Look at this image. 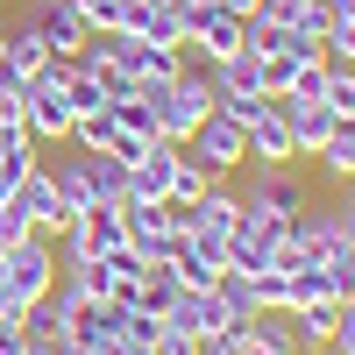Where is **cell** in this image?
<instances>
[{"instance_id":"obj_1","label":"cell","mask_w":355,"mask_h":355,"mask_svg":"<svg viewBox=\"0 0 355 355\" xmlns=\"http://www.w3.org/2000/svg\"><path fill=\"white\" fill-rule=\"evenodd\" d=\"M50 178H57V192H64L71 214H85V206H121L128 199V164L107 157V150H78L64 164H50Z\"/></svg>"},{"instance_id":"obj_2","label":"cell","mask_w":355,"mask_h":355,"mask_svg":"<svg viewBox=\"0 0 355 355\" xmlns=\"http://www.w3.org/2000/svg\"><path fill=\"white\" fill-rule=\"evenodd\" d=\"M150 93V107H157V135L164 142H185L206 114H214V71L206 64H185L171 85H142Z\"/></svg>"},{"instance_id":"obj_3","label":"cell","mask_w":355,"mask_h":355,"mask_svg":"<svg viewBox=\"0 0 355 355\" xmlns=\"http://www.w3.org/2000/svg\"><path fill=\"white\" fill-rule=\"evenodd\" d=\"M71 64H78V57H50V64L21 85L28 135H36V142H71V121H78V107H71Z\"/></svg>"},{"instance_id":"obj_4","label":"cell","mask_w":355,"mask_h":355,"mask_svg":"<svg viewBox=\"0 0 355 355\" xmlns=\"http://www.w3.org/2000/svg\"><path fill=\"white\" fill-rule=\"evenodd\" d=\"M57 277H64V263H57V242L50 234H21L15 249H0V284L15 291V299H50Z\"/></svg>"},{"instance_id":"obj_5","label":"cell","mask_w":355,"mask_h":355,"mask_svg":"<svg viewBox=\"0 0 355 355\" xmlns=\"http://www.w3.org/2000/svg\"><path fill=\"white\" fill-rule=\"evenodd\" d=\"M178 150H185V157H199L214 178H234V171H249V135H242V121H227L220 107L206 114V121H199L185 142H178Z\"/></svg>"},{"instance_id":"obj_6","label":"cell","mask_w":355,"mask_h":355,"mask_svg":"<svg viewBox=\"0 0 355 355\" xmlns=\"http://www.w3.org/2000/svg\"><path fill=\"white\" fill-rule=\"evenodd\" d=\"M242 206H256V214H270L277 227H291V220L313 206V192L299 185V171H291V164H256V178L242 185Z\"/></svg>"},{"instance_id":"obj_7","label":"cell","mask_w":355,"mask_h":355,"mask_svg":"<svg viewBox=\"0 0 355 355\" xmlns=\"http://www.w3.org/2000/svg\"><path fill=\"white\" fill-rule=\"evenodd\" d=\"M242 50H249V15H234V8H199L192 15L185 57H199V64L214 71V64H227V57H242Z\"/></svg>"},{"instance_id":"obj_8","label":"cell","mask_w":355,"mask_h":355,"mask_svg":"<svg viewBox=\"0 0 355 355\" xmlns=\"http://www.w3.org/2000/svg\"><path fill=\"white\" fill-rule=\"evenodd\" d=\"M121 220H128V249H142V263H171V249H178V206L171 199H128Z\"/></svg>"},{"instance_id":"obj_9","label":"cell","mask_w":355,"mask_h":355,"mask_svg":"<svg viewBox=\"0 0 355 355\" xmlns=\"http://www.w3.org/2000/svg\"><path fill=\"white\" fill-rule=\"evenodd\" d=\"M284 234H291V227H277L270 214H256V206H242V220L227 227V270H249V277H263Z\"/></svg>"},{"instance_id":"obj_10","label":"cell","mask_w":355,"mask_h":355,"mask_svg":"<svg viewBox=\"0 0 355 355\" xmlns=\"http://www.w3.org/2000/svg\"><path fill=\"white\" fill-rule=\"evenodd\" d=\"M171 270H178V284L185 291H214L220 284V270H227V234H178V249H171Z\"/></svg>"},{"instance_id":"obj_11","label":"cell","mask_w":355,"mask_h":355,"mask_svg":"<svg viewBox=\"0 0 355 355\" xmlns=\"http://www.w3.org/2000/svg\"><path fill=\"white\" fill-rule=\"evenodd\" d=\"M15 214H21L28 227H36V234H50V242H57V227L71 220V206H64V192H57L50 164H36V171H28L21 185H15Z\"/></svg>"},{"instance_id":"obj_12","label":"cell","mask_w":355,"mask_h":355,"mask_svg":"<svg viewBox=\"0 0 355 355\" xmlns=\"http://www.w3.org/2000/svg\"><path fill=\"white\" fill-rule=\"evenodd\" d=\"M28 21H36V36L50 43V57H78L85 36H93L78 0H28Z\"/></svg>"},{"instance_id":"obj_13","label":"cell","mask_w":355,"mask_h":355,"mask_svg":"<svg viewBox=\"0 0 355 355\" xmlns=\"http://www.w3.org/2000/svg\"><path fill=\"white\" fill-rule=\"evenodd\" d=\"M164 327H171V334H185V341H199V348H206V341H220V334L234 327V313L220 306V291H185V299H178V306L164 313Z\"/></svg>"},{"instance_id":"obj_14","label":"cell","mask_w":355,"mask_h":355,"mask_svg":"<svg viewBox=\"0 0 355 355\" xmlns=\"http://www.w3.org/2000/svg\"><path fill=\"white\" fill-rule=\"evenodd\" d=\"M234 220H242V185L234 178H214V192H206L199 206H178V234H227Z\"/></svg>"},{"instance_id":"obj_15","label":"cell","mask_w":355,"mask_h":355,"mask_svg":"<svg viewBox=\"0 0 355 355\" xmlns=\"http://www.w3.org/2000/svg\"><path fill=\"white\" fill-rule=\"evenodd\" d=\"M128 36L157 43V50H185L192 43V8H185V0H142V15H135Z\"/></svg>"},{"instance_id":"obj_16","label":"cell","mask_w":355,"mask_h":355,"mask_svg":"<svg viewBox=\"0 0 355 355\" xmlns=\"http://www.w3.org/2000/svg\"><path fill=\"white\" fill-rule=\"evenodd\" d=\"M171 171H178V142H164V135L142 142V157L128 164V199H171Z\"/></svg>"},{"instance_id":"obj_17","label":"cell","mask_w":355,"mask_h":355,"mask_svg":"<svg viewBox=\"0 0 355 355\" xmlns=\"http://www.w3.org/2000/svg\"><path fill=\"white\" fill-rule=\"evenodd\" d=\"M242 135H249V164H299V135H291V121L277 114V100L263 107Z\"/></svg>"},{"instance_id":"obj_18","label":"cell","mask_w":355,"mask_h":355,"mask_svg":"<svg viewBox=\"0 0 355 355\" xmlns=\"http://www.w3.org/2000/svg\"><path fill=\"white\" fill-rule=\"evenodd\" d=\"M43 64H50V43L36 36V21H28V15H21V21L8 28V50H0V71H8L15 85H28V78H36Z\"/></svg>"},{"instance_id":"obj_19","label":"cell","mask_w":355,"mask_h":355,"mask_svg":"<svg viewBox=\"0 0 355 355\" xmlns=\"http://www.w3.org/2000/svg\"><path fill=\"white\" fill-rule=\"evenodd\" d=\"M277 114H284V121H291V135H299V157H313L320 150V142H327L334 135V114H327V100H277Z\"/></svg>"},{"instance_id":"obj_20","label":"cell","mask_w":355,"mask_h":355,"mask_svg":"<svg viewBox=\"0 0 355 355\" xmlns=\"http://www.w3.org/2000/svg\"><path fill=\"white\" fill-rule=\"evenodd\" d=\"M256 15L299 36H327V0H256Z\"/></svg>"},{"instance_id":"obj_21","label":"cell","mask_w":355,"mask_h":355,"mask_svg":"<svg viewBox=\"0 0 355 355\" xmlns=\"http://www.w3.org/2000/svg\"><path fill=\"white\" fill-rule=\"evenodd\" d=\"M178 299H185V284H178V270H171V263H150V270L135 277V306L150 313V320H164Z\"/></svg>"},{"instance_id":"obj_22","label":"cell","mask_w":355,"mask_h":355,"mask_svg":"<svg viewBox=\"0 0 355 355\" xmlns=\"http://www.w3.org/2000/svg\"><path fill=\"white\" fill-rule=\"evenodd\" d=\"M334 320H341V299H313V306H291L299 348H327V341H334Z\"/></svg>"},{"instance_id":"obj_23","label":"cell","mask_w":355,"mask_h":355,"mask_svg":"<svg viewBox=\"0 0 355 355\" xmlns=\"http://www.w3.org/2000/svg\"><path fill=\"white\" fill-rule=\"evenodd\" d=\"M313 164L327 171V178H341V185H348V178H355V121H334V135L313 150Z\"/></svg>"},{"instance_id":"obj_24","label":"cell","mask_w":355,"mask_h":355,"mask_svg":"<svg viewBox=\"0 0 355 355\" xmlns=\"http://www.w3.org/2000/svg\"><path fill=\"white\" fill-rule=\"evenodd\" d=\"M242 334H249L256 348H270V355H299V327H291V313H256Z\"/></svg>"},{"instance_id":"obj_25","label":"cell","mask_w":355,"mask_h":355,"mask_svg":"<svg viewBox=\"0 0 355 355\" xmlns=\"http://www.w3.org/2000/svg\"><path fill=\"white\" fill-rule=\"evenodd\" d=\"M114 142H121V121H114V107L78 114V121H71V150H107V157H114Z\"/></svg>"},{"instance_id":"obj_26","label":"cell","mask_w":355,"mask_h":355,"mask_svg":"<svg viewBox=\"0 0 355 355\" xmlns=\"http://www.w3.org/2000/svg\"><path fill=\"white\" fill-rule=\"evenodd\" d=\"M206 192H214V171H206L199 157L178 150V171H171V206H199Z\"/></svg>"},{"instance_id":"obj_27","label":"cell","mask_w":355,"mask_h":355,"mask_svg":"<svg viewBox=\"0 0 355 355\" xmlns=\"http://www.w3.org/2000/svg\"><path fill=\"white\" fill-rule=\"evenodd\" d=\"M214 291H220V306L234 313V327H249V320H256V277H249V270H220Z\"/></svg>"},{"instance_id":"obj_28","label":"cell","mask_w":355,"mask_h":355,"mask_svg":"<svg viewBox=\"0 0 355 355\" xmlns=\"http://www.w3.org/2000/svg\"><path fill=\"white\" fill-rule=\"evenodd\" d=\"M334 121H355V64H327V85H320Z\"/></svg>"},{"instance_id":"obj_29","label":"cell","mask_w":355,"mask_h":355,"mask_svg":"<svg viewBox=\"0 0 355 355\" xmlns=\"http://www.w3.org/2000/svg\"><path fill=\"white\" fill-rule=\"evenodd\" d=\"M284 291H291V306L334 299V270H327V263H306V270H291V277H284Z\"/></svg>"},{"instance_id":"obj_30","label":"cell","mask_w":355,"mask_h":355,"mask_svg":"<svg viewBox=\"0 0 355 355\" xmlns=\"http://www.w3.org/2000/svg\"><path fill=\"white\" fill-rule=\"evenodd\" d=\"M114 121H121V135H142V142H157V107H150V93H128V100H114Z\"/></svg>"},{"instance_id":"obj_31","label":"cell","mask_w":355,"mask_h":355,"mask_svg":"<svg viewBox=\"0 0 355 355\" xmlns=\"http://www.w3.org/2000/svg\"><path fill=\"white\" fill-rule=\"evenodd\" d=\"M21 334L28 341H64V313H57V299H28L21 306Z\"/></svg>"},{"instance_id":"obj_32","label":"cell","mask_w":355,"mask_h":355,"mask_svg":"<svg viewBox=\"0 0 355 355\" xmlns=\"http://www.w3.org/2000/svg\"><path fill=\"white\" fill-rule=\"evenodd\" d=\"M320 57H327V64H355V21H327V36H320Z\"/></svg>"},{"instance_id":"obj_33","label":"cell","mask_w":355,"mask_h":355,"mask_svg":"<svg viewBox=\"0 0 355 355\" xmlns=\"http://www.w3.org/2000/svg\"><path fill=\"white\" fill-rule=\"evenodd\" d=\"M0 128H28V100H21V85L0 71Z\"/></svg>"},{"instance_id":"obj_34","label":"cell","mask_w":355,"mask_h":355,"mask_svg":"<svg viewBox=\"0 0 355 355\" xmlns=\"http://www.w3.org/2000/svg\"><path fill=\"white\" fill-rule=\"evenodd\" d=\"M199 355H270V348H256V341H249V334H242V327H227V334H220V341H206V348H199Z\"/></svg>"},{"instance_id":"obj_35","label":"cell","mask_w":355,"mask_h":355,"mask_svg":"<svg viewBox=\"0 0 355 355\" xmlns=\"http://www.w3.org/2000/svg\"><path fill=\"white\" fill-rule=\"evenodd\" d=\"M334 355H355V306H341V320H334V341H327Z\"/></svg>"},{"instance_id":"obj_36","label":"cell","mask_w":355,"mask_h":355,"mask_svg":"<svg viewBox=\"0 0 355 355\" xmlns=\"http://www.w3.org/2000/svg\"><path fill=\"white\" fill-rule=\"evenodd\" d=\"M21 234H36V227H28V220L15 214V206H8V214H0V249H15V242H21Z\"/></svg>"},{"instance_id":"obj_37","label":"cell","mask_w":355,"mask_h":355,"mask_svg":"<svg viewBox=\"0 0 355 355\" xmlns=\"http://www.w3.org/2000/svg\"><path fill=\"white\" fill-rule=\"evenodd\" d=\"M85 355H157V348H142V341H128V334H114V341H100V348H85Z\"/></svg>"},{"instance_id":"obj_38","label":"cell","mask_w":355,"mask_h":355,"mask_svg":"<svg viewBox=\"0 0 355 355\" xmlns=\"http://www.w3.org/2000/svg\"><path fill=\"white\" fill-rule=\"evenodd\" d=\"M0 355H28V334H21V320H8V327H0Z\"/></svg>"},{"instance_id":"obj_39","label":"cell","mask_w":355,"mask_h":355,"mask_svg":"<svg viewBox=\"0 0 355 355\" xmlns=\"http://www.w3.org/2000/svg\"><path fill=\"white\" fill-rule=\"evenodd\" d=\"M157 355H199V341H185V334H171V327H164V341H157Z\"/></svg>"},{"instance_id":"obj_40","label":"cell","mask_w":355,"mask_h":355,"mask_svg":"<svg viewBox=\"0 0 355 355\" xmlns=\"http://www.w3.org/2000/svg\"><path fill=\"white\" fill-rule=\"evenodd\" d=\"M8 320H21V299H15L8 284H0V327H8Z\"/></svg>"},{"instance_id":"obj_41","label":"cell","mask_w":355,"mask_h":355,"mask_svg":"<svg viewBox=\"0 0 355 355\" xmlns=\"http://www.w3.org/2000/svg\"><path fill=\"white\" fill-rule=\"evenodd\" d=\"M28 355H78L71 341H28Z\"/></svg>"},{"instance_id":"obj_42","label":"cell","mask_w":355,"mask_h":355,"mask_svg":"<svg viewBox=\"0 0 355 355\" xmlns=\"http://www.w3.org/2000/svg\"><path fill=\"white\" fill-rule=\"evenodd\" d=\"M327 21H355V0H327Z\"/></svg>"},{"instance_id":"obj_43","label":"cell","mask_w":355,"mask_h":355,"mask_svg":"<svg viewBox=\"0 0 355 355\" xmlns=\"http://www.w3.org/2000/svg\"><path fill=\"white\" fill-rule=\"evenodd\" d=\"M214 8H234V15H256V0H214Z\"/></svg>"},{"instance_id":"obj_44","label":"cell","mask_w":355,"mask_h":355,"mask_svg":"<svg viewBox=\"0 0 355 355\" xmlns=\"http://www.w3.org/2000/svg\"><path fill=\"white\" fill-rule=\"evenodd\" d=\"M8 206H15V185H8V178H0V214H8Z\"/></svg>"},{"instance_id":"obj_45","label":"cell","mask_w":355,"mask_h":355,"mask_svg":"<svg viewBox=\"0 0 355 355\" xmlns=\"http://www.w3.org/2000/svg\"><path fill=\"white\" fill-rule=\"evenodd\" d=\"M341 206H348V214H355V178H348V199H341Z\"/></svg>"},{"instance_id":"obj_46","label":"cell","mask_w":355,"mask_h":355,"mask_svg":"<svg viewBox=\"0 0 355 355\" xmlns=\"http://www.w3.org/2000/svg\"><path fill=\"white\" fill-rule=\"evenodd\" d=\"M185 8H192V15H199V8H214V0H185Z\"/></svg>"},{"instance_id":"obj_47","label":"cell","mask_w":355,"mask_h":355,"mask_svg":"<svg viewBox=\"0 0 355 355\" xmlns=\"http://www.w3.org/2000/svg\"><path fill=\"white\" fill-rule=\"evenodd\" d=\"M299 355H334V348H299Z\"/></svg>"},{"instance_id":"obj_48","label":"cell","mask_w":355,"mask_h":355,"mask_svg":"<svg viewBox=\"0 0 355 355\" xmlns=\"http://www.w3.org/2000/svg\"><path fill=\"white\" fill-rule=\"evenodd\" d=\"M341 306H355V284H348V299H341Z\"/></svg>"},{"instance_id":"obj_49","label":"cell","mask_w":355,"mask_h":355,"mask_svg":"<svg viewBox=\"0 0 355 355\" xmlns=\"http://www.w3.org/2000/svg\"><path fill=\"white\" fill-rule=\"evenodd\" d=\"M78 8H85V0H78Z\"/></svg>"},{"instance_id":"obj_50","label":"cell","mask_w":355,"mask_h":355,"mask_svg":"<svg viewBox=\"0 0 355 355\" xmlns=\"http://www.w3.org/2000/svg\"><path fill=\"white\" fill-rule=\"evenodd\" d=\"M348 220H355V214H348Z\"/></svg>"}]
</instances>
